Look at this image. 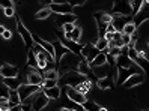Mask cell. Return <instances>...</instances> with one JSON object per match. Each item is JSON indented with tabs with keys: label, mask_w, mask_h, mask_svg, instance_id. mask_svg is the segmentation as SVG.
Instances as JSON below:
<instances>
[{
	"label": "cell",
	"mask_w": 149,
	"mask_h": 111,
	"mask_svg": "<svg viewBox=\"0 0 149 111\" xmlns=\"http://www.w3.org/2000/svg\"><path fill=\"white\" fill-rule=\"evenodd\" d=\"M104 65H107V59H106V53H100L98 56H96L93 59V62L89 63L91 68H100V66H104Z\"/></svg>",
	"instance_id": "cell-24"
},
{
	"label": "cell",
	"mask_w": 149,
	"mask_h": 111,
	"mask_svg": "<svg viewBox=\"0 0 149 111\" xmlns=\"http://www.w3.org/2000/svg\"><path fill=\"white\" fill-rule=\"evenodd\" d=\"M111 15H120V17H131L134 15L133 9H131L130 2H115L113 3Z\"/></svg>",
	"instance_id": "cell-6"
},
{
	"label": "cell",
	"mask_w": 149,
	"mask_h": 111,
	"mask_svg": "<svg viewBox=\"0 0 149 111\" xmlns=\"http://www.w3.org/2000/svg\"><path fill=\"white\" fill-rule=\"evenodd\" d=\"M111 17H113L111 24H113V27H115V30L119 32V33H122V30H124V27H125V24L130 23V17H120V15H111Z\"/></svg>",
	"instance_id": "cell-15"
},
{
	"label": "cell",
	"mask_w": 149,
	"mask_h": 111,
	"mask_svg": "<svg viewBox=\"0 0 149 111\" xmlns=\"http://www.w3.org/2000/svg\"><path fill=\"white\" fill-rule=\"evenodd\" d=\"M44 80H53V81H59L60 74L57 72V69H50V71H44L42 74Z\"/></svg>",
	"instance_id": "cell-28"
},
{
	"label": "cell",
	"mask_w": 149,
	"mask_h": 111,
	"mask_svg": "<svg viewBox=\"0 0 149 111\" xmlns=\"http://www.w3.org/2000/svg\"><path fill=\"white\" fill-rule=\"evenodd\" d=\"M2 83H3L9 90H18L20 86L23 84V80L20 78V77H17V78H3Z\"/></svg>",
	"instance_id": "cell-20"
},
{
	"label": "cell",
	"mask_w": 149,
	"mask_h": 111,
	"mask_svg": "<svg viewBox=\"0 0 149 111\" xmlns=\"http://www.w3.org/2000/svg\"><path fill=\"white\" fill-rule=\"evenodd\" d=\"M107 33H110V35H115V33H116L115 27H113V24H109L107 26Z\"/></svg>",
	"instance_id": "cell-44"
},
{
	"label": "cell",
	"mask_w": 149,
	"mask_h": 111,
	"mask_svg": "<svg viewBox=\"0 0 149 111\" xmlns=\"http://www.w3.org/2000/svg\"><path fill=\"white\" fill-rule=\"evenodd\" d=\"M133 63H136V65L140 68V69H142V72H143L145 75H149V60H146L143 56L139 54V57L136 59Z\"/></svg>",
	"instance_id": "cell-21"
},
{
	"label": "cell",
	"mask_w": 149,
	"mask_h": 111,
	"mask_svg": "<svg viewBox=\"0 0 149 111\" xmlns=\"http://www.w3.org/2000/svg\"><path fill=\"white\" fill-rule=\"evenodd\" d=\"M9 104H11V107H14V105H20L21 104V99H20V95H18V92L17 90H11L9 92Z\"/></svg>",
	"instance_id": "cell-30"
},
{
	"label": "cell",
	"mask_w": 149,
	"mask_h": 111,
	"mask_svg": "<svg viewBox=\"0 0 149 111\" xmlns=\"http://www.w3.org/2000/svg\"><path fill=\"white\" fill-rule=\"evenodd\" d=\"M106 59H107V63H109L110 66H116V59H115V57H111L110 54L106 53Z\"/></svg>",
	"instance_id": "cell-42"
},
{
	"label": "cell",
	"mask_w": 149,
	"mask_h": 111,
	"mask_svg": "<svg viewBox=\"0 0 149 111\" xmlns=\"http://www.w3.org/2000/svg\"><path fill=\"white\" fill-rule=\"evenodd\" d=\"M130 5H131V9H133V14H136L140 8H142V5H143V0H131L130 2Z\"/></svg>",
	"instance_id": "cell-34"
},
{
	"label": "cell",
	"mask_w": 149,
	"mask_h": 111,
	"mask_svg": "<svg viewBox=\"0 0 149 111\" xmlns=\"http://www.w3.org/2000/svg\"><path fill=\"white\" fill-rule=\"evenodd\" d=\"M66 96H68V99L71 101V102H74V104H78V105H83L84 102L87 101V96L84 95V93L78 92V90L74 89V87H66Z\"/></svg>",
	"instance_id": "cell-9"
},
{
	"label": "cell",
	"mask_w": 149,
	"mask_h": 111,
	"mask_svg": "<svg viewBox=\"0 0 149 111\" xmlns=\"http://www.w3.org/2000/svg\"><path fill=\"white\" fill-rule=\"evenodd\" d=\"M134 74H142V69L134 63L133 66L130 68V69H118L116 72V83L118 84H124L131 75H134Z\"/></svg>",
	"instance_id": "cell-5"
},
{
	"label": "cell",
	"mask_w": 149,
	"mask_h": 111,
	"mask_svg": "<svg viewBox=\"0 0 149 111\" xmlns=\"http://www.w3.org/2000/svg\"><path fill=\"white\" fill-rule=\"evenodd\" d=\"M131 42H133V38L128 36V35H122V45L124 47H130Z\"/></svg>",
	"instance_id": "cell-41"
},
{
	"label": "cell",
	"mask_w": 149,
	"mask_h": 111,
	"mask_svg": "<svg viewBox=\"0 0 149 111\" xmlns=\"http://www.w3.org/2000/svg\"><path fill=\"white\" fill-rule=\"evenodd\" d=\"M0 111H2V108H0Z\"/></svg>",
	"instance_id": "cell-51"
},
{
	"label": "cell",
	"mask_w": 149,
	"mask_h": 111,
	"mask_svg": "<svg viewBox=\"0 0 149 111\" xmlns=\"http://www.w3.org/2000/svg\"><path fill=\"white\" fill-rule=\"evenodd\" d=\"M42 92L45 93V96H47L48 99H53V101H57V99L60 98V95H62V90H60L59 86H56V87H53V89H44Z\"/></svg>",
	"instance_id": "cell-22"
},
{
	"label": "cell",
	"mask_w": 149,
	"mask_h": 111,
	"mask_svg": "<svg viewBox=\"0 0 149 111\" xmlns=\"http://www.w3.org/2000/svg\"><path fill=\"white\" fill-rule=\"evenodd\" d=\"M93 45L98 48V51H101V53H107V50H109V41L101 38V39H96L93 42Z\"/></svg>",
	"instance_id": "cell-26"
},
{
	"label": "cell",
	"mask_w": 149,
	"mask_h": 111,
	"mask_svg": "<svg viewBox=\"0 0 149 111\" xmlns=\"http://www.w3.org/2000/svg\"><path fill=\"white\" fill-rule=\"evenodd\" d=\"M51 12H56L57 15H65V14H72V5L68 2H51L48 3Z\"/></svg>",
	"instance_id": "cell-8"
},
{
	"label": "cell",
	"mask_w": 149,
	"mask_h": 111,
	"mask_svg": "<svg viewBox=\"0 0 149 111\" xmlns=\"http://www.w3.org/2000/svg\"><path fill=\"white\" fill-rule=\"evenodd\" d=\"M63 38L65 39H71L72 42H80V39H81V27H78V26H75V29L69 33V35H63Z\"/></svg>",
	"instance_id": "cell-23"
},
{
	"label": "cell",
	"mask_w": 149,
	"mask_h": 111,
	"mask_svg": "<svg viewBox=\"0 0 149 111\" xmlns=\"http://www.w3.org/2000/svg\"><path fill=\"white\" fill-rule=\"evenodd\" d=\"M2 111H9V110H2Z\"/></svg>",
	"instance_id": "cell-50"
},
{
	"label": "cell",
	"mask_w": 149,
	"mask_h": 111,
	"mask_svg": "<svg viewBox=\"0 0 149 111\" xmlns=\"http://www.w3.org/2000/svg\"><path fill=\"white\" fill-rule=\"evenodd\" d=\"M53 47H54V60H56V63H59V62H60V59H62L65 54H68L69 51H68V48H65L62 44H60L59 41L54 42Z\"/></svg>",
	"instance_id": "cell-18"
},
{
	"label": "cell",
	"mask_w": 149,
	"mask_h": 111,
	"mask_svg": "<svg viewBox=\"0 0 149 111\" xmlns=\"http://www.w3.org/2000/svg\"><path fill=\"white\" fill-rule=\"evenodd\" d=\"M83 60L81 56H77L74 53H71L69 51L68 54H65L62 59H60V62L57 63V72L60 71V74H66V72H71V71H77L78 65H80V62Z\"/></svg>",
	"instance_id": "cell-1"
},
{
	"label": "cell",
	"mask_w": 149,
	"mask_h": 111,
	"mask_svg": "<svg viewBox=\"0 0 149 111\" xmlns=\"http://www.w3.org/2000/svg\"><path fill=\"white\" fill-rule=\"evenodd\" d=\"M6 32V27H5V26H0V35H2L3 36V33Z\"/></svg>",
	"instance_id": "cell-46"
},
{
	"label": "cell",
	"mask_w": 149,
	"mask_h": 111,
	"mask_svg": "<svg viewBox=\"0 0 149 111\" xmlns=\"http://www.w3.org/2000/svg\"><path fill=\"white\" fill-rule=\"evenodd\" d=\"M83 108H84V111H100V105L96 104V102H93V101H91V99H87L84 104H83Z\"/></svg>",
	"instance_id": "cell-31"
},
{
	"label": "cell",
	"mask_w": 149,
	"mask_h": 111,
	"mask_svg": "<svg viewBox=\"0 0 149 111\" xmlns=\"http://www.w3.org/2000/svg\"><path fill=\"white\" fill-rule=\"evenodd\" d=\"M100 111H109V110H107V108H104V107H101V108H100Z\"/></svg>",
	"instance_id": "cell-48"
},
{
	"label": "cell",
	"mask_w": 149,
	"mask_h": 111,
	"mask_svg": "<svg viewBox=\"0 0 149 111\" xmlns=\"http://www.w3.org/2000/svg\"><path fill=\"white\" fill-rule=\"evenodd\" d=\"M75 26L77 24H74V23H68V24H63L62 26V30H63V35H69L74 29H75Z\"/></svg>",
	"instance_id": "cell-35"
},
{
	"label": "cell",
	"mask_w": 149,
	"mask_h": 111,
	"mask_svg": "<svg viewBox=\"0 0 149 111\" xmlns=\"http://www.w3.org/2000/svg\"><path fill=\"white\" fill-rule=\"evenodd\" d=\"M134 63L130 60V57L128 54H120L118 59H116V66H118V69H130L131 66H133Z\"/></svg>",
	"instance_id": "cell-17"
},
{
	"label": "cell",
	"mask_w": 149,
	"mask_h": 111,
	"mask_svg": "<svg viewBox=\"0 0 149 111\" xmlns=\"http://www.w3.org/2000/svg\"><path fill=\"white\" fill-rule=\"evenodd\" d=\"M57 86V81H53V80H44L42 83V90L44 89H53Z\"/></svg>",
	"instance_id": "cell-37"
},
{
	"label": "cell",
	"mask_w": 149,
	"mask_h": 111,
	"mask_svg": "<svg viewBox=\"0 0 149 111\" xmlns=\"http://www.w3.org/2000/svg\"><path fill=\"white\" fill-rule=\"evenodd\" d=\"M145 81V74L142 72V74H134V75H131L130 78L122 84L125 89H131V87H136V86H139V84H142Z\"/></svg>",
	"instance_id": "cell-14"
},
{
	"label": "cell",
	"mask_w": 149,
	"mask_h": 111,
	"mask_svg": "<svg viewBox=\"0 0 149 111\" xmlns=\"http://www.w3.org/2000/svg\"><path fill=\"white\" fill-rule=\"evenodd\" d=\"M100 53H101V51H98V48H96L93 44H86V45H83V50H81V57L84 59L87 63H92L93 59L98 56Z\"/></svg>",
	"instance_id": "cell-11"
},
{
	"label": "cell",
	"mask_w": 149,
	"mask_h": 111,
	"mask_svg": "<svg viewBox=\"0 0 149 111\" xmlns=\"http://www.w3.org/2000/svg\"><path fill=\"white\" fill-rule=\"evenodd\" d=\"M146 45H148V48H149V39L146 41Z\"/></svg>",
	"instance_id": "cell-49"
},
{
	"label": "cell",
	"mask_w": 149,
	"mask_h": 111,
	"mask_svg": "<svg viewBox=\"0 0 149 111\" xmlns=\"http://www.w3.org/2000/svg\"><path fill=\"white\" fill-rule=\"evenodd\" d=\"M128 57H130L131 62H134L136 59L139 57V53H137V50L134 47H128Z\"/></svg>",
	"instance_id": "cell-36"
},
{
	"label": "cell",
	"mask_w": 149,
	"mask_h": 111,
	"mask_svg": "<svg viewBox=\"0 0 149 111\" xmlns=\"http://www.w3.org/2000/svg\"><path fill=\"white\" fill-rule=\"evenodd\" d=\"M136 33H137V29H136V26L133 24V21L127 23L124 30H122V35H128V36H134Z\"/></svg>",
	"instance_id": "cell-29"
},
{
	"label": "cell",
	"mask_w": 149,
	"mask_h": 111,
	"mask_svg": "<svg viewBox=\"0 0 149 111\" xmlns=\"http://www.w3.org/2000/svg\"><path fill=\"white\" fill-rule=\"evenodd\" d=\"M42 87H38V86H30V84H21L20 89L17 90L20 95V99H21V104L24 101H27L29 98H32L33 95H36L38 92H41Z\"/></svg>",
	"instance_id": "cell-7"
},
{
	"label": "cell",
	"mask_w": 149,
	"mask_h": 111,
	"mask_svg": "<svg viewBox=\"0 0 149 111\" xmlns=\"http://www.w3.org/2000/svg\"><path fill=\"white\" fill-rule=\"evenodd\" d=\"M0 108H2V110H9L11 108L9 99H8V98H0Z\"/></svg>",
	"instance_id": "cell-39"
},
{
	"label": "cell",
	"mask_w": 149,
	"mask_h": 111,
	"mask_svg": "<svg viewBox=\"0 0 149 111\" xmlns=\"http://www.w3.org/2000/svg\"><path fill=\"white\" fill-rule=\"evenodd\" d=\"M59 42H60V44H62L65 48H68V51H71V53H74V54H77V56H81L83 45L77 44V42H72L71 39H65V38H62V36H60Z\"/></svg>",
	"instance_id": "cell-13"
},
{
	"label": "cell",
	"mask_w": 149,
	"mask_h": 111,
	"mask_svg": "<svg viewBox=\"0 0 149 111\" xmlns=\"http://www.w3.org/2000/svg\"><path fill=\"white\" fill-rule=\"evenodd\" d=\"M50 15H51L50 6H45V8H42V9H39L36 14H35V18H36V20H47Z\"/></svg>",
	"instance_id": "cell-27"
},
{
	"label": "cell",
	"mask_w": 149,
	"mask_h": 111,
	"mask_svg": "<svg viewBox=\"0 0 149 111\" xmlns=\"http://www.w3.org/2000/svg\"><path fill=\"white\" fill-rule=\"evenodd\" d=\"M11 38H12V32H11V30H8V29H6V32L3 33V39H6V41H9Z\"/></svg>",
	"instance_id": "cell-43"
},
{
	"label": "cell",
	"mask_w": 149,
	"mask_h": 111,
	"mask_svg": "<svg viewBox=\"0 0 149 111\" xmlns=\"http://www.w3.org/2000/svg\"><path fill=\"white\" fill-rule=\"evenodd\" d=\"M95 20L100 23H104V24H111L113 17L109 12H100V14H95Z\"/></svg>",
	"instance_id": "cell-25"
},
{
	"label": "cell",
	"mask_w": 149,
	"mask_h": 111,
	"mask_svg": "<svg viewBox=\"0 0 149 111\" xmlns=\"http://www.w3.org/2000/svg\"><path fill=\"white\" fill-rule=\"evenodd\" d=\"M29 59H27V66H30V68H35V69H39L38 68V59H36V56H35V53L30 50L29 51V56H27Z\"/></svg>",
	"instance_id": "cell-32"
},
{
	"label": "cell",
	"mask_w": 149,
	"mask_h": 111,
	"mask_svg": "<svg viewBox=\"0 0 149 111\" xmlns=\"http://www.w3.org/2000/svg\"><path fill=\"white\" fill-rule=\"evenodd\" d=\"M77 21V15L72 12V14H65V15H56V23L57 26L62 27L63 24H68V23H74L75 24Z\"/></svg>",
	"instance_id": "cell-16"
},
{
	"label": "cell",
	"mask_w": 149,
	"mask_h": 111,
	"mask_svg": "<svg viewBox=\"0 0 149 111\" xmlns=\"http://www.w3.org/2000/svg\"><path fill=\"white\" fill-rule=\"evenodd\" d=\"M48 104H50V99L45 96V93L41 90V92L36 93V96H35L32 108H33V111H42L44 108L48 107Z\"/></svg>",
	"instance_id": "cell-10"
},
{
	"label": "cell",
	"mask_w": 149,
	"mask_h": 111,
	"mask_svg": "<svg viewBox=\"0 0 149 111\" xmlns=\"http://www.w3.org/2000/svg\"><path fill=\"white\" fill-rule=\"evenodd\" d=\"M9 89H8L3 83H0V98H9Z\"/></svg>",
	"instance_id": "cell-38"
},
{
	"label": "cell",
	"mask_w": 149,
	"mask_h": 111,
	"mask_svg": "<svg viewBox=\"0 0 149 111\" xmlns=\"http://www.w3.org/2000/svg\"><path fill=\"white\" fill-rule=\"evenodd\" d=\"M9 111H23V107H21V104L20 105H14V107L9 108Z\"/></svg>",
	"instance_id": "cell-45"
},
{
	"label": "cell",
	"mask_w": 149,
	"mask_h": 111,
	"mask_svg": "<svg viewBox=\"0 0 149 111\" xmlns=\"http://www.w3.org/2000/svg\"><path fill=\"white\" fill-rule=\"evenodd\" d=\"M148 20H149V0H143L142 8L133 15V24L136 26V29H139Z\"/></svg>",
	"instance_id": "cell-3"
},
{
	"label": "cell",
	"mask_w": 149,
	"mask_h": 111,
	"mask_svg": "<svg viewBox=\"0 0 149 111\" xmlns=\"http://www.w3.org/2000/svg\"><path fill=\"white\" fill-rule=\"evenodd\" d=\"M59 111H71V110H69V108H65V107H63V108H60Z\"/></svg>",
	"instance_id": "cell-47"
},
{
	"label": "cell",
	"mask_w": 149,
	"mask_h": 111,
	"mask_svg": "<svg viewBox=\"0 0 149 111\" xmlns=\"http://www.w3.org/2000/svg\"><path fill=\"white\" fill-rule=\"evenodd\" d=\"M96 86L101 90H109L115 87V81L111 80V77H104V78H98L96 80Z\"/></svg>",
	"instance_id": "cell-19"
},
{
	"label": "cell",
	"mask_w": 149,
	"mask_h": 111,
	"mask_svg": "<svg viewBox=\"0 0 149 111\" xmlns=\"http://www.w3.org/2000/svg\"><path fill=\"white\" fill-rule=\"evenodd\" d=\"M75 89H77L78 92L84 93V95H87V92H89V90L92 89V81H91V80H86L84 83H81L80 86H77Z\"/></svg>",
	"instance_id": "cell-33"
},
{
	"label": "cell",
	"mask_w": 149,
	"mask_h": 111,
	"mask_svg": "<svg viewBox=\"0 0 149 111\" xmlns=\"http://www.w3.org/2000/svg\"><path fill=\"white\" fill-rule=\"evenodd\" d=\"M0 75L3 78H17L20 75V69L11 63H3L0 66Z\"/></svg>",
	"instance_id": "cell-12"
},
{
	"label": "cell",
	"mask_w": 149,
	"mask_h": 111,
	"mask_svg": "<svg viewBox=\"0 0 149 111\" xmlns=\"http://www.w3.org/2000/svg\"><path fill=\"white\" fill-rule=\"evenodd\" d=\"M17 32L20 33V36H21V39H23V42H24L26 48L30 51V50L33 48V45H35V41H33L32 33L27 30V27L23 24V21H21L20 18H18V21H17Z\"/></svg>",
	"instance_id": "cell-4"
},
{
	"label": "cell",
	"mask_w": 149,
	"mask_h": 111,
	"mask_svg": "<svg viewBox=\"0 0 149 111\" xmlns=\"http://www.w3.org/2000/svg\"><path fill=\"white\" fill-rule=\"evenodd\" d=\"M87 78L86 77H83L81 74H78L77 71H71V72H66L63 75H60L59 77V81L60 83H63L66 87H77V86H80L81 83H84Z\"/></svg>",
	"instance_id": "cell-2"
},
{
	"label": "cell",
	"mask_w": 149,
	"mask_h": 111,
	"mask_svg": "<svg viewBox=\"0 0 149 111\" xmlns=\"http://www.w3.org/2000/svg\"><path fill=\"white\" fill-rule=\"evenodd\" d=\"M3 14H5V17L11 18V17L17 15V11H15V8H6V9H3Z\"/></svg>",
	"instance_id": "cell-40"
}]
</instances>
